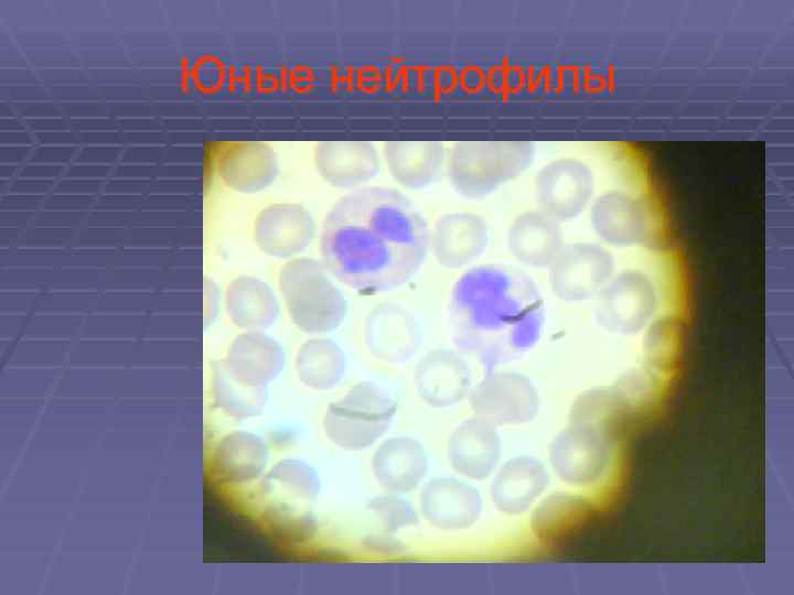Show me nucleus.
<instances>
[{
	"label": "nucleus",
	"mask_w": 794,
	"mask_h": 595,
	"mask_svg": "<svg viewBox=\"0 0 794 595\" xmlns=\"http://www.w3.org/2000/svg\"><path fill=\"white\" fill-rule=\"evenodd\" d=\"M429 234L425 217L405 194L385 186L360 187L326 214L321 261L331 275L360 293L387 292L420 270Z\"/></svg>",
	"instance_id": "f257e3e1"
},
{
	"label": "nucleus",
	"mask_w": 794,
	"mask_h": 595,
	"mask_svg": "<svg viewBox=\"0 0 794 595\" xmlns=\"http://www.w3.org/2000/svg\"><path fill=\"white\" fill-rule=\"evenodd\" d=\"M448 317L458 347L494 364L534 347L547 323L544 294L515 267L471 268L452 286Z\"/></svg>",
	"instance_id": "f03ea898"
},
{
	"label": "nucleus",
	"mask_w": 794,
	"mask_h": 595,
	"mask_svg": "<svg viewBox=\"0 0 794 595\" xmlns=\"http://www.w3.org/2000/svg\"><path fill=\"white\" fill-rule=\"evenodd\" d=\"M536 153L532 141H458L447 153L446 173L459 195L482 199L524 174Z\"/></svg>",
	"instance_id": "7ed1b4c3"
},
{
	"label": "nucleus",
	"mask_w": 794,
	"mask_h": 595,
	"mask_svg": "<svg viewBox=\"0 0 794 595\" xmlns=\"http://www.w3.org/2000/svg\"><path fill=\"white\" fill-rule=\"evenodd\" d=\"M321 260L296 257L278 272V286L293 324L307 334L336 329L347 313V303Z\"/></svg>",
	"instance_id": "20e7f679"
},
{
	"label": "nucleus",
	"mask_w": 794,
	"mask_h": 595,
	"mask_svg": "<svg viewBox=\"0 0 794 595\" xmlns=\"http://www.w3.org/2000/svg\"><path fill=\"white\" fill-rule=\"evenodd\" d=\"M396 410L395 400L386 391L369 381H361L329 404L323 415V431L339 447L362 451L386 433Z\"/></svg>",
	"instance_id": "39448f33"
},
{
	"label": "nucleus",
	"mask_w": 794,
	"mask_h": 595,
	"mask_svg": "<svg viewBox=\"0 0 794 595\" xmlns=\"http://www.w3.org/2000/svg\"><path fill=\"white\" fill-rule=\"evenodd\" d=\"M596 187L592 167L573 156L549 161L534 177L537 208L562 224L577 219L591 206Z\"/></svg>",
	"instance_id": "423d86ee"
},
{
	"label": "nucleus",
	"mask_w": 794,
	"mask_h": 595,
	"mask_svg": "<svg viewBox=\"0 0 794 595\" xmlns=\"http://www.w3.org/2000/svg\"><path fill=\"white\" fill-rule=\"evenodd\" d=\"M470 407L495 426L527 423L539 413L540 397L533 380L516 371H492L471 389Z\"/></svg>",
	"instance_id": "0eeeda50"
},
{
	"label": "nucleus",
	"mask_w": 794,
	"mask_h": 595,
	"mask_svg": "<svg viewBox=\"0 0 794 595\" xmlns=\"http://www.w3.org/2000/svg\"><path fill=\"white\" fill-rule=\"evenodd\" d=\"M268 461V447L259 435L234 430L212 444L208 475L218 488L236 490L257 480L264 474Z\"/></svg>",
	"instance_id": "6e6552de"
},
{
	"label": "nucleus",
	"mask_w": 794,
	"mask_h": 595,
	"mask_svg": "<svg viewBox=\"0 0 794 595\" xmlns=\"http://www.w3.org/2000/svg\"><path fill=\"white\" fill-rule=\"evenodd\" d=\"M316 235L311 212L298 203H276L262 208L254 224V239L266 255L292 259L303 252Z\"/></svg>",
	"instance_id": "1a4fd4ad"
},
{
	"label": "nucleus",
	"mask_w": 794,
	"mask_h": 595,
	"mask_svg": "<svg viewBox=\"0 0 794 595\" xmlns=\"http://www.w3.org/2000/svg\"><path fill=\"white\" fill-rule=\"evenodd\" d=\"M490 242L486 219L472 212L440 216L429 234V251L447 269H461L478 260Z\"/></svg>",
	"instance_id": "9d476101"
},
{
	"label": "nucleus",
	"mask_w": 794,
	"mask_h": 595,
	"mask_svg": "<svg viewBox=\"0 0 794 595\" xmlns=\"http://www.w3.org/2000/svg\"><path fill=\"white\" fill-rule=\"evenodd\" d=\"M422 517L434 528L460 531L472 527L483 511V498L471 484L454 477L430 479L420 493Z\"/></svg>",
	"instance_id": "9b49d317"
},
{
	"label": "nucleus",
	"mask_w": 794,
	"mask_h": 595,
	"mask_svg": "<svg viewBox=\"0 0 794 595\" xmlns=\"http://www.w3.org/2000/svg\"><path fill=\"white\" fill-rule=\"evenodd\" d=\"M313 163L325 183L350 190L378 175L382 156L369 141H320L313 148Z\"/></svg>",
	"instance_id": "f8f14e48"
},
{
	"label": "nucleus",
	"mask_w": 794,
	"mask_h": 595,
	"mask_svg": "<svg viewBox=\"0 0 794 595\" xmlns=\"http://www.w3.org/2000/svg\"><path fill=\"white\" fill-rule=\"evenodd\" d=\"M447 453L451 467L458 474L481 480L497 467L502 453L501 436L494 424L473 415L453 430Z\"/></svg>",
	"instance_id": "ddd939ff"
},
{
	"label": "nucleus",
	"mask_w": 794,
	"mask_h": 595,
	"mask_svg": "<svg viewBox=\"0 0 794 595\" xmlns=\"http://www.w3.org/2000/svg\"><path fill=\"white\" fill-rule=\"evenodd\" d=\"M549 472L538 458L519 455L506 461L495 473L490 496L504 515L519 516L538 502L549 484Z\"/></svg>",
	"instance_id": "4468645a"
},
{
	"label": "nucleus",
	"mask_w": 794,
	"mask_h": 595,
	"mask_svg": "<svg viewBox=\"0 0 794 595\" xmlns=\"http://www.w3.org/2000/svg\"><path fill=\"white\" fill-rule=\"evenodd\" d=\"M417 392L433 408H448L468 397L472 389L471 370L455 351L433 349L417 364L414 374Z\"/></svg>",
	"instance_id": "2eb2a0df"
},
{
	"label": "nucleus",
	"mask_w": 794,
	"mask_h": 595,
	"mask_svg": "<svg viewBox=\"0 0 794 595\" xmlns=\"http://www.w3.org/2000/svg\"><path fill=\"white\" fill-rule=\"evenodd\" d=\"M281 345L261 331H249L232 343L217 368L233 380L249 387L266 388L283 369Z\"/></svg>",
	"instance_id": "dca6fc26"
},
{
	"label": "nucleus",
	"mask_w": 794,
	"mask_h": 595,
	"mask_svg": "<svg viewBox=\"0 0 794 595\" xmlns=\"http://www.w3.org/2000/svg\"><path fill=\"white\" fill-rule=\"evenodd\" d=\"M561 225L538 208L518 214L506 235L511 255L526 267L548 270L566 244Z\"/></svg>",
	"instance_id": "f3484780"
},
{
	"label": "nucleus",
	"mask_w": 794,
	"mask_h": 595,
	"mask_svg": "<svg viewBox=\"0 0 794 595\" xmlns=\"http://www.w3.org/2000/svg\"><path fill=\"white\" fill-rule=\"evenodd\" d=\"M447 149L440 141H386L382 160L403 187L422 190L446 171Z\"/></svg>",
	"instance_id": "a211bd4d"
},
{
	"label": "nucleus",
	"mask_w": 794,
	"mask_h": 595,
	"mask_svg": "<svg viewBox=\"0 0 794 595\" xmlns=\"http://www.w3.org/2000/svg\"><path fill=\"white\" fill-rule=\"evenodd\" d=\"M372 470L386 490L394 494L409 493L426 476L428 458L418 441L405 436L390 437L376 448Z\"/></svg>",
	"instance_id": "6ab92c4d"
},
{
	"label": "nucleus",
	"mask_w": 794,
	"mask_h": 595,
	"mask_svg": "<svg viewBox=\"0 0 794 595\" xmlns=\"http://www.w3.org/2000/svg\"><path fill=\"white\" fill-rule=\"evenodd\" d=\"M365 340L376 357L398 363L414 355L420 343V334L406 311L386 304L369 313L365 323Z\"/></svg>",
	"instance_id": "aec40b11"
},
{
	"label": "nucleus",
	"mask_w": 794,
	"mask_h": 595,
	"mask_svg": "<svg viewBox=\"0 0 794 595\" xmlns=\"http://www.w3.org/2000/svg\"><path fill=\"white\" fill-rule=\"evenodd\" d=\"M315 470L300 459H281L264 474L258 491L264 505L262 511H297L298 502L314 501L320 491Z\"/></svg>",
	"instance_id": "412c9836"
},
{
	"label": "nucleus",
	"mask_w": 794,
	"mask_h": 595,
	"mask_svg": "<svg viewBox=\"0 0 794 595\" xmlns=\"http://www.w3.org/2000/svg\"><path fill=\"white\" fill-rule=\"evenodd\" d=\"M219 170L222 178L232 188L255 193L275 183L280 173V162L269 143L243 142L223 155Z\"/></svg>",
	"instance_id": "4be33fe9"
},
{
	"label": "nucleus",
	"mask_w": 794,
	"mask_h": 595,
	"mask_svg": "<svg viewBox=\"0 0 794 595\" xmlns=\"http://www.w3.org/2000/svg\"><path fill=\"white\" fill-rule=\"evenodd\" d=\"M589 498L569 491H556L540 499L530 513L529 526L536 539L555 543L582 527L592 516Z\"/></svg>",
	"instance_id": "5701e85b"
},
{
	"label": "nucleus",
	"mask_w": 794,
	"mask_h": 595,
	"mask_svg": "<svg viewBox=\"0 0 794 595\" xmlns=\"http://www.w3.org/2000/svg\"><path fill=\"white\" fill-rule=\"evenodd\" d=\"M227 310L233 322L248 331H262L276 323L280 305L271 286L257 278L236 279L227 291Z\"/></svg>",
	"instance_id": "b1692460"
},
{
	"label": "nucleus",
	"mask_w": 794,
	"mask_h": 595,
	"mask_svg": "<svg viewBox=\"0 0 794 595\" xmlns=\"http://www.w3.org/2000/svg\"><path fill=\"white\" fill-rule=\"evenodd\" d=\"M345 367L343 350L329 338H312L304 342L299 347L294 360L300 382L318 391L334 388L343 378Z\"/></svg>",
	"instance_id": "393cba45"
},
{
	"label": "nucleus",
	"mask_w": 794,
	"mask_h": 595,
	"mask_svg": "<svg viewBox=\"0 0 794 595\" xmlns=\"http://www.w3.org/2000/svg\"><path fill=\"white\" fill-rule=\"evenodd\" d=\"M267 394V388L242 385L219 368H214V403L226 415L237 420L258 415L266 404Z\"/></svg>",
	"instance_id": "a878e982"
},
{
	"label": "nucleus",
	"mask_w": 794,
	"mask_h": 595,
	"mask_svg": "<svg viewBox=\"0 0 794 595\" xmlns=\"http://www.w3.org/2000/svg\"><path fill=\"white\" fill-rule=\"evenodd\" d=\"M367 509L383 529L390 533L414 527L419 522L412 505L394 493L374 497L368 501Z\"/></svg>",
	"instance_id": "bb28decb"
},
{
	"label": "nucleus",
	"mask_w": 794,
	"mask_h": 595,
	"mask_svg": "<svg viewBox=\"0 0 794 595\" xmlns=\"http://www.w3.org/2000/svg\"><path fill=\"white\" fill-rule=\"evenodd\" d=\"M364 547L374 553L396 554L401 552L403 542L390 532L368 534L363 539Z\"/></svg>",
	"instance_id": "cd10ccee"
}]
</instances>
